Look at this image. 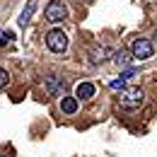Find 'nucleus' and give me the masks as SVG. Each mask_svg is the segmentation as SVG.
Masks as SVG:
<instances>
[{
    "label": "nucleus",
    "instance_id": "12",
    "mask_svg": "<svg viewBox=\"0 0 157 157\" xmlns=\"http://www.w3.org/2000/svg\"><path fill=\"white\" fill-rule=\"evenodd\" d=\"M10 39H15V34H12V32H5V34H0V46H5Z\"/></svg>",
    "mask_w": 157,
    "mask_h": 157
},
{
    "label": "nucleus",
    "instance_id": "7",
    "mask_svg": "<svg viewBox=\"0 0 157 157\" xmlns=\"http://www.w3.org/2000/svg\"><path fill=\"white\" fill-rule=\"evenodd\" d=\"M75 94H78V99H92L94 97V85L92 82H80L75 87Z\"/></svg>",
    "mask_w": 157,
    "mask_h": 157
},
{
    "label": "nucleus",
    "instance_id": "9",
    "mask_svg": "<svg viewBox=\"0 0 157 157\" xmlns=\"http://www.w3.org/2000/svg\"><path fill=\"white\" fill-rule=\"evenodd\" d=\"M60 109H63L65 114H75V111H78V99L75 97H63L60 99Z\"/></svg>",
    "mask_w": 157,
    "mask_h": 157
},
{
    "label": "nucleus",
    "instance_id": "1",
    "mask_svg": "<svg viewBox=\"0 0 157 157\" xmlns=\"http://www.w3.org/2000/svg\"><path fill=\"white\" fill-rule=\"evenodd\" d=\"M143 99H145V94H143L140 87H123L121 94H118V106L126 109V111H133L143 104Z\"/></svg>",
    "mask_w": 157,
    "mask_h": 157
},
{
    "label": "nucleus",
    "instance_id": "6",
    "mask_svg": "<svg viewBox=\"0 0 157 157\" xmlns=\"http://www.w3.org/2000/svg\"><path fill=\"white\" fill-rule=\"evenodd\" d=\"M109 56H111V51H109L106 46H94V48L90 51V63H92V65H99V63H104Z\"/></svg>",
    "mask_w": 157,
    "mask_h": 157
},
{
    "label": "nucleus",
    "instance_id": "4",
    "mask_svg": "<svg viewBox=\"0 0 157 157\" xmlns=\"http://www.w3.org/2000/svg\"><path fill=\"white\" fill-rule=\"evenodd\" d=\"M131 53H133V58H150L152 53H155V46H152V41L150 39H136L133 41V46H131Z\"/></svg>",
    "mask_w": 157,
    "mask_h": 157
},
{
    "label": "nucleus",
    "instance_id": "15",
    "mask_svg": "<svg viewBox=\"0 0 157 157\" xmlns=\"http://www.w3.org/2000/svg\"><path fill=\"white\" fill-rule=\"evenodd\" d=\"M0 157H2V155H0Z\"/></svg>",
    "mask_w": 157,
    "mask_h": 157
},
{
    "label": "nucleus",
    "instance_id": "8",
    "mask_svg": "<svg viewBox=\"0 0 157 157\" xmlns=\"http://www.w3.org/2000/svg\"><path fill=\"white\" fill-rule=\"evenodd\" d=\"M34 10H36V0H29L27 7H24V12L20 15V27H27V24H29L32 15H34Z\"/></svg>",
    "mask_w": 157,
    "mask_h": 157
},
{
    "label": "nucleus",
    "instance_id": "14",
    "mask_svg": "<svg viewBox=\"0 0 157 157\" xmlns=\"http://www.w3.org/2000/svg\"><path fill=\"white\" fill-rule=\"evenodd\" d=\"M133 75H136V70H133V68H131V70H126V73H123V75H121V78H123V80H128V78H133Z\"/></svg>",
    "mask_w": 157,
    "mask_h": 157
},
{
    "label": "nucleus",
    "instance_id": "5",
    "mask_svg": "<svg viewBox=\"0 0 157 157\" xmlns=\"http://www.w3.org/2000/svg\"><path fill=\"white\" fill-rule=\"evenodd\" d=\"M44 87H46V92H48L51 97H58V94L65 97V82H60L56 75H48V78L44 80Z\"/></svg>",
    "mask_w": 157,
    "mask_h": 157
},
{
    "label": "nucleus",
    "instance_id": "10",
    "mask_svg": "<svg viewBox=\"0 0 157 157\" xmlns=\"http://www.w3.org/2000/svg\"><path fill=\"white\" fill-rule=\"evenodd\" d=\"M114 60H116L118 65H128V63H131V56H128L126 51H116V53H114Z\"/></svg>",
    "mask_w": 157,
    "mask_h": 157
},
{
    "label": "nucleus",
    "instance_id": "3",
    "mask_svg": "<svg viewBox=\"0 0 157 157\" xmlns=\"http://www.w3.org/2000/svg\"><path fill=\"white\" fill-rule=\"evenodd\" d=\"M46 46H48V51H53V53H63V51L68 48V36H65L60 29H51V32L46 34Z\"/></svg>",
    "mask_w": 157,
    "mask_h": 157
},
{
    "label": "nucleus",
    "instance_id": "13",
    "mask_svg": "<svg viewBox=\"0 0 157 157\" xmlns=\"http://www.w3.org/2000/svg\"><path fill=\"white\" fill-rule=\"evenodd\" d=\"M109 87H111V90H123V78H121V80H111Z\"/></svg>",
    "mask_w": 157,
    "mask_h": 157
},
{
    "label": "nucleus",
    "instance_id": "11",
    "mask_svg": "<svg viewBox=\"0 0 157 157\" xmlns=\"http://www.w3.org/2000/svg\"><path fill=\"white\" fill-rule=\"evenodd\" d=\"M7 82H10V75H7V70H5V68H0V90H2Z\"/></svg>",
    "mask_w": 157,
    "mask_h": 157
},
{
    "label": "nucleus",
    "instance_id": "2",
    "mask_svg": "<svg viewBox=\"0 0 157 157\" xmlns=\"http://www.w3.org/2000/svg\"><path fill=\"white\" fill-rule=\"evenodd\" d=\"M44 17H46V22H51V24H58V22L68 20V7L60 0H51L46 5V10H44Z\"/></svg>",
    "mask_w": 157,
    "mask_h": 157
}]
</instances>
